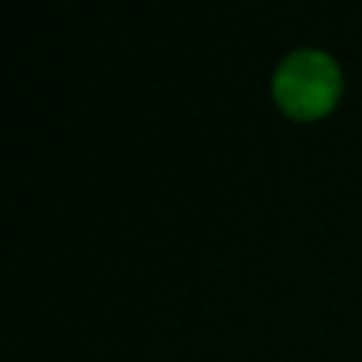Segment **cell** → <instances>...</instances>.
<instances>
[{
    "mask_svg": "<svg viewBox=\"0 0 362 362\" xmlns=\"http://www.w3.org/2000/svg\"><path fill=\"white\" fill-rule=\"evenodd\" d=\"M339 90V68L320 51H297L274 74V99L291 119H320L334 107Z\"/></svg>",
    "mask_w": 362,
    "mask_h": 362,
    "instance_id": "obj_1",
    "label": "cell"
}]
</instances>
